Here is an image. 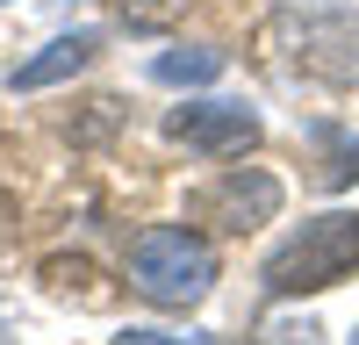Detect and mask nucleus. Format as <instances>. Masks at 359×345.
Instances as JSON below:
<instances>
[{
	"label": "nucleus",
	"mask_w": 359,
	"mask_h": 345,
	"mask_svg": "<svg viewBox=\"0 0 359 345\" xmlns=\"http://www.w3.org/2000/svg\"><path fill=\"white\" fill-rule=\"evenodd\" d=\"M345 273H359V216L352 209H331V216H309L302 230H287V238L266 252V295L287 302V295H316V288H338Z\"/></svg>",
	"instance_id": "1"
},
{
	"label": "nucleus",
	"mask_w": 359,
	"mask_h": 345,
	"mask_svg": "<svg viewBox=\"0 0 359 345\" xmlns=\"http://www.w3.org/2000/svg\"><path fill=\"white\" fill-rule=\"evenodd\" d=\"M130 288L151 309H194L216 288V245L187 223H151L130 245Z\"/></svg>",
	"instance_id": "2"
},
{
	"label": "nucleus",
	"mask_w": 359,
	"mask_h": 345,
	"mask_svg": "<svg viewBox=\"0 0 359 345\" xmlns=\"http://www.w3.org/2000/svg\"><path fill=\"white\" fill-rule=\"evenodd\" d=\"M273 36L287 43V65H302L309 79L359 86V15L352 8H287L273 22Z\"/></svg>",
	"instance_id": "3"
},
{
	"label": "nucleus",
	"mask_w": 359,
	"mask_h": 345,
	"mask_svg": "<svg viewBox=\"0 0 359 345\" xmlns=\"http://www.w3.org/2000/svg\"><path fill=\"white\" fill-rule=\"evenodd\" d=\"M280 180L266 165H230V172H216L208 187H194L187 194V216L194 223H208V230H230V238H245V230H259V223H273L280 216Z\"/></svg>",
	"instance_id": "4"
},
{
	"label": "nucleus",
	"mask_w": 359,
	"mask_h": 345,
	"mask_svg": "<svg viewBox=\"0 0 359 345\" xmlns=\"http://www.w3.org/2000/svg\"><path fill=\"white\" fill-rule=\"evenodd\" d=\"M165 137L187 144L194 158H230V151H252L259 144V115L245 101H187L165 115Z\"/></svg>",
	"instance_id": "5"
},
{
	"label": "nucleus",
	"mask_w": 359,
	"mask_h": 345,
	"mask_svg": "<svg viewBox=\"0 0 359 345\" xmlns=\"http://www.w3.org/2000/svg\"><path fill=\"white\" fill-rule=\"evenodd\" d=\"M94 50H101V29H72V36L43 43L29 65H15V86H22V94H36V86H57V79H72V72L94 65Z\"/></svg>",
	"instance_id": "6"
},
{
	"label": "nucleus",
	"mask_w": 359,
	"mask_h": 345,
	"mask_svg": "<svg viewBox=\"0 0 359 345\" xmlns=\"http://www.w3.org/2000/svg\"><path fill=\"white\" fill-rule=\"evenodd\" d=\"M302 137L316 144V187H323V194H338V187L359 180V137H352V130H338V123H309Z\"/></svg>",
	"instance_id": "7"
},
{
	"label": "nucleus",
	"mask_w": 359,
	"mask_h": 345,
	"mask_svg": "<svg viewBox=\"0 0 359 345\" xmlns=\"http://www.w3.org/2000/svg\"><path fill=\"white\" fill-rule=\"evenodd\" d=\"M216 72H223V50H165V58H151L158 86H208Z\"/></svg>",
	"instance_id": "8"
},
{
	"label": "nucleus",
	"mask_w": 359,
	"mask_h": 345,
	"mask_svg": "<svg viewBox=\"0 0 359 345\" xmlns=\"http://www.w3.org/2000/svg\"><path fill=\"white\" fill-rule=\"evenodd\" d=\"M323 331L309 324V316H266L259 324V345H316Z\"/></svg>",
	"instance_id": "9"
},
{
	"label": "nucleus",
	"mask_w": 359,
	"mask_h": 345,
	"mask_svg": "<svg viewBox=\"0 0 359 345\" xmlns=\"http://www.w3.org/2000/svg\"><path fill=\"white\" fill-rule=\"evenodd\" d=\"M108 8L123 15V22H144V29H151V22H172V15H187V0H108Z\"/></svg>",
	"instance_id": "10"
},
{
	"label": "nucleus",
	"mask_w": 359,
	"mask_h": 345,
	"mask_svg": "<svg viewBox=\"0 0 359 345\" xmlns=\"http://www.w3.org/2000/svg\"><path fill=\"white\" fill-rule=\"evenodd\" d=\"M115 345H208L201 331H187V338H172V331H123Z\"/></svg>",
	"instance_id": "11"
},
{
	"label": "nucleus",
	"mask_w": 359,
	"mask_h": 345,
	"mask_svg": "<svg viewBox=\"0 0 359 345\" xmlns=\"http://www.w3.org/2000/svg\"><path fill=\"white\" fill-rule=\"evenodd\" d=\"M352 345H359V338H352Z\"/></svg>",
	"instance_id": "12"
}]
</instances>
